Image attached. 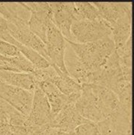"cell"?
<instances>
[{
	"label": "cell",
	"instance_id": "1",
	"mask_svg": "<svg viewBox=\"0 0 134 135\" xmlns=\"http://www.w3.org/2000/svg\"><path fill=\"white\" fill-rule=\"evenodd\" d=\"M65 41L80 62L94 73L104 65L115 50V44L111 37L86 44L77 43L67 39Z\"/></svg>",
	"mask_w": 134,
	"mask_h": 135
},
{
	"label": "cell",
	"instance_id": "2",
	"mask_svg": "<svg viewBox=\"0 0 134 135\" xmlns=\"http://www.w3.org/2000/svg\"><path fill=\"white\" fill-rule=\"evenodd\" d=\"M71 32L73 41L80 44L95 42L111 37L112 34L110 26L103 19L75 21L72 25Z\"/></svg>",
	"mask_w": 134,
	"mask_h": 135
},
{
	"label": "cell",
	"instance_id": "3",
	"mask_svg": "<svg viewBox=\"0 0 134 135\" xmlns=\"http://www.w3.org/2000/svg\"><path fill=\"white\" fill-rule=\"evenodd\" d=\"M8 33L16 41L34 50L49 61L45 44L29 29L28 20L18 18L8 22Z\"/></svg>",
	"mask_w": 134,
	"mask_h": 135
},
{
	"label": "cell",
	"instance_id": "4",
	"mask_svg": "<svg viewBox=\"0 0 134 135\" xmlns=\"http://www.w3.org/2000/svg\"><path fill=\"white\" fill-rule=\"evenodd\" d=\"M30 12L29 26L45 44L49 25L53 22V11L49 2H23Z\"/></svg>",
	"mask_w": 134,
	"mask_h": 135
},
{
	"label": "cell",
	"instance_id": "5",
	"mask_svg": "<svg viewBox=\"0 0 134 135\" xmlns=\"http://www.w3.org/2000/svg\"><path fill=\"white\" fill-rule=\"evenodd\" d=\"M75 107L80 114L88 121L99 122L105 119L101 102L92 83L82 85L81 94L75 103Z\"/></svg>",
	"mask_w": 134,
	"mask_h": 135
},
{
	"label": "cell",
	"instance_id": "6",
	"mask_svg": "<svg viewBox=\"0 0 134 135\" xmlns=\"http://www.w3.org/2000/svg\"><path fill=\"white\" fill-rule=\"evenodd\" d=\"M45 45L50 65L58 68L62 72L69 74L64 64V54L67 48V41L53 22L48 26Z\"/></svg>",
	"mask_w": 134,
	"mask_h": 135
},
{
	"label": "cell",
	"instance_id": "7",
	"mask_svg": "<svg viewBox=\"0 0 134 135\" xmlns=\"http://www.w3.org/2000/svg\"><path fill=\"white\" fill-rule=\"evenodd\" d=\"M51 121V108L47 96L40 89L35 88L29 116L24 126L41 127L49 125Z\"/></svg>",
	"mask_w": 134,
	"mask_h": 135
},
{
	"label": "cell",
	"instance_id": "8",
	"mask_svg": "<svg viewBox=\"0 0 134 135\" xmlns=\"http://www.w3.org/2000/svg\"><path fill=\"white\" fill-rule=\"evenodd\" d=\"M53 11V22L64 38L73 41L71 26L76 21L74 2H49Z\"/></svg>",
	"mask_w": 134,
	"mask_h": 135
},
{
	"label": "cell",
	"instance_id": "9",
	"mask_svg": "<svg viewBox=\"0 0 134 135\" xmlns=\"http://www.w3.org/2000/svg\"><path fill=\"white\" fill-rule=\"evenodd\" d=\"M34 92L0 83V98L25 116H29Z\"/></svg>",
	"mask_w": 134,
	"mask_h": 135
},
{
	"label": "cell",
	"instance_id": "10",
	"mask_svg": "<svg viewBox=\"0 0 134 135\" xmlns=\"http://www.w3.org/2000/svg\"><path fill=\"white\" fill-rule=\"evenodd\" d=\"M88 122L90 121L83 118L77 110L75 104H72L64 107L53 116L49 126L64 132L71 133L78 126Z\"/></svg>",
	"mask_w": 134,
	"mask_h": 135
},
{
	"label": "cell",
	"instance_id": "11",
	"mask_svg": "<svg viewBox=\"0 0 134 135\" xmlns=\"http://www.w3.org/2000/svg\"><path fill=\"white\" fill-rule=\"evenodd\" d=\"M36 87L40 89L47 96L51 108V119L58 113L69 104H75L79 97L67 96L62 94L53 83L42 80L36 83Z\"/></svg>",
	"mask_w": 134,
	"mask_h": 135
},
{
	"label": "cell",
	"instance_id": "12",
	"mask_svg": "<svg viewBox=\"0 0 134 135\" xmlns=\"http://www.w3.org/2000/svg\"><path fill=\"white\" fill-rule=\"evenodd\" d=\"M64 64L70 76L80 84L82 85L94 83L95 73L92 72L80 62L68 44L64 54Z\"/></svg>",
	"mask_w": 134,
	"mask_h": 135
},
{
	"label": "cell",
	"instance_id": "13",
	"mask_svg": "<svg viewBox=\"0 0 134 135\" xmlns=\"http://www.w3.org/2000/svg\"><path fill=\"white\" fill-rule=\"evenodd\" d=\"M101 17L112 26L121 19L132 16L131 2H93Z\"/></svg>",
	"mask_w": 134,
	"mask_h": 135
},
{
	"label": "cell",
	"instance_id": "14",
	"mask_svg": "<svg viewBox=\"0 0 134 135\" xmlns=\"http://www.w3.org/2000/svg\"><path fill=\"white\" fill-rule=\"evenodd\" d=\"M55 68V71L49 79V82L59 89L62 94L67 96H80L82 92V85L73 79L69 74L62 72L58 68L50 65Z\"/></svg>",
	"mask_w": 134,
	"mask_h": 135
},
{
	"label": "cell",
	"instance_id": "15",
	"mask_svg": "<svg viewBox=\"0 0 134 135\" xmlns=\"http://www.w3.org/2000/svg\"><path fill=\"white\" fill-rule=\"evenodd\" d=\"M0 83L34 92L36 80L32 73H19L0 70Z\"/></svg>",
	"mask_w": 134,
	"mask_h": 135
},
{
	"label": "cell",
	"instance_id": "16",
	"mask_svg": "<svg viewBox=\"0 0 134 135\" xmlns=\"http://www.w3.org/2000/svg\"><path fill=\"white\" fill-rule=\"evenodd\" d=\"M94 89L101 102L104 117L112 115L120 107V102L117 95L110 89L92 83Z\"/></svg>",
	"mask_w": 134,
	"mask_h": 135
},
{
	"label": "cell",
	"instance_id": "17",
	"mask_svg": "<svg viewBox=\"0 0 134 135\" xmlns=\"http://www.w3.org/2000/svg\"><path fill=\"white\" fill-rule=\"evenodd\" d=\"M0 38L3 39L6 41H8L9 43L12 44L13 45L16 46L19 50V52L22 53L29 61H30L37 69L47 68L50 65L49 62L45 58H43L41 55H40L38 53H37L36 51H34L32 49L29 48L26 46L23 45L22 44L19 43L9 33L4 34V35H1Z\"/></svg>",
	"mask_w": 134,
	"mask_h": 135
},
{
	"label": "cell",
	"instance_id": "18",
	"mask_svg": "<svg viewBox=\"0 0 134 135\" xmlns=\"http://www.w3.org/2000/svg\"><path fill=\"white\" fill-rule=\"evenodd\" d=\"M111 38L115 44V50L125 45L131 37L132 16H127L121 19L110 26Z\"/></svg>",
	"mask_w": 134,
	"mask_h": 135
},
{
	"label": "cell",
	"instance_id": "19",
	"mask_svg": "<svg viewBox=\"0 0 134 135\" xmlns=\"http://www.w3.org/2000/svg\"><path fill=\"white\" fill-rule=\"evenodd\" d=\"M0 15L10 22L18 18L29 20L31 14L23 2H0Z\"/></svg>",
	"mask_w": 134,
	"mask_h": 135
},
{
	"label": "cell",
	"instance_id": "20",
	"mask_svg": "<svg viewBox=\"0 0 134 135\" xmlns=\"http://www.w3.org/2000/svg\"><path fill=\"white\" fill-rule=\"evenodd\" d=\"M26 119V116L0 98V124L7 123L12 126H24Z\"/></svg>",
	"mask_w": 134,
	"mask_h": 135
},
{
	"label": "cell",
	"instance_id": "21",
	"mask_svg": "<svg viewBox=\"0 0 134 135\" xmlns=\"http://www.w3.org/2000/svg\"><path fill=\"white\" fill-rule=\"evenodd\" d=\"M76 9V21L97 20L102 19L97 8L93 2H74Z\"/></svg>",
	"mask_w": 134,
	"mask_h": 135
},
{
	"label": "cell",
	"instance_id": "22",
	"mask_svg": "<svg viewBox=\"0 0 134 135\" xmlns=\"http://www.w3.org/2000/svg\"><path fill=\"white\" fill-rule=\"evenodd\" d=\"M0 135H31V128L24 126L0 124Z\"/></svg>",
	"mask_w": 134,
	"mask_h": 135
},
{
	"label": "cell",
	"instance_id": "23",
	"mask_svg": "<svg viewBox=\"0 0 134 135\" xmlns=\"http://www.w3.org/2000/svg\"><path fill=\"white\" fill-rule=\"evenodd\" d=\"M20 54L22 53L16 46L0 38V55L6 58H14Z\"/></svg>",
	"mask_w": 134,
	"mask_h": 135
},
{
	"label": "cell",
	"instance_id": "24",
	"mask_svg": "<svg viewBox=\"0 0 134 135\" xmlns=\"http://www.w3.org/2000/svg\"><path fill=\"white\" fill-rule=\"evenodd\" d=\"M73 132L76 135H101L97 123L92 122L82 124Z\"/></svg>",
	"mask_w": 134,
	"mask_h": 135
},
{
	"label": "cell",
	"instance_id": "25",
	"mask_svg": "<svg viewBox=\"0 0 134 135\" xmlns=\"http://www.w3.org/2000/svg\"><path fill=\"white\" fill-rule=\"evenodd\" d=\"M31 135H71V133L64 132L62 131L52 128L49 125L41 127H30Z\"/></svg>",
	"mask_w": 134,
	"mask_h": 135
},
{
	"label": "cell",
	"instance_id": "26",
	"mask_svg": "<svg viewBox=\"0 0 134 135\" xmlns=\"http://www.w3.org/2000/svg\"><path fill=\"white\" fill-rule=\"evenodd\" d=\"M6 33H8V21L0 15V36Z\"/></svg>",
	"mask_w": 134,
	"mask_h": 135
},
{
	"label": "cell",
	"instance_id": "27",
	"mask_svg": "<svg viewBox=\"0 0 134 135\" xmlns=\"http://www.w3.org/2000/svg\"><path fill=\"white\" fill-rule=\"evenodd\" d=\"M9 61V58H6L2 56V55H0V63H4V62H8Z\"/></svg>",
	"mask_w": 134,
	"mask_h": 135
},
{
	"label": "cell",
	"instance_id": "28",
	"mask_svg": "<svg viewBox=\"0 0 134 135\" xmlns=\"http://www.w3.org/2000/svg\"><path fill=\"white\" fill-rule=\"evenodd\" d=\"M71 135H76L75 134H74V133H73V132H71Z\"/></svg>",
	"mask_w": 134,
	"mask_h": 135
}]
</instances>
